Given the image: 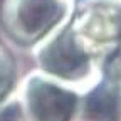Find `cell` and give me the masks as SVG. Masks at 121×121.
<instances>
[{"label":"cell","instance_id":"6da1fadb","mask_svg":"<svg viewBox=\"0 0 121 121\" xmlns=\"http://www.w3.org/2000/svg\"><path fill=\"white\" fill-rule=\"evenodd\" d=\"M66 10V0H2L0 22L13 42L30 45L52 30Z\"/></svg>","mask_w":121,"mask_h":121},{"label":"cell","instance_id":"7a4b0ae2","mask_svg":"<svg viewBox=\"0 0 121 121\" xmlns=\"http://www.w3.org/2000/svg\"><path fill=\"white\" fill-rule=\"evenodd\" d=\"M67 29L72 34L91 37L96 44L121 39V2L118 0H74V12Z\"/></svg>","mask_w":121,"mask_h":121},{"label":"cell","instance_id":"3957f363","mask_svg":"<svg viewBox=\"0 0 121 121\" xmlns=\"http://www.w3.org/2000/svg\"><path fill=\"white\" fill-rule=\"evenodd\" d=\"M25 101L32 121H66L74 106L72 94L62 93L40 79H30Z\"/></svg>","mask_w":121,"mask_h":121},{"label":"cell","instance_id":"277c9868","mask_svg":"<svg viewBox=\"0 0 121 121\" xmlns=\"http://www.w3.org/2000/svg\"><path fill=\"white\" fill-rule=\"evenodd\" d=\"M39 60L45 71L66 78L84 72L87 66V56L72 39L67 29L44 45L39 52Z\"/></svg>","mask_w":121,"mask_h":121},{"label":"cell","instance_id":"5b68a950","mask_svg":"<svg viewBox=\"0 0 121 121\" xmlns=\"http://www.w3.org/2000/svg\"><path fill=\"white\" fill-rule=\"evenodd\" d=\"M87 114L99 121H118L119 118V101L116 94L108 89H98L87 99Z\"/></svg>","mask_w":121,"mask_h":121},{"label":"cell","instance_id":"8992f818","mask_svg":"<svg viewBox=\"0 0 121 121\" xmlns=\"http://www.w3.org/2000/svg\"><path fill=\"white\" fill-rule=\"evenodd\" d=\"M15 78V60L12 54L0 44V103L7 96Z\"/></svg>","mask_w":121,"mask_h":121}]
</instances>
